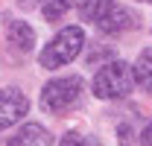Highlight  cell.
Returning <instances> with one entry per match:
<instances>
[{"instance_id": "6da1fadb", "label": "cell", "mask_w": 152, "mask_h": 146, "mask_svg": "<svg viewBox=\"0 0 152 146\" xmlns=\"http://www.w3.org/2000/svg\"><path fill=\"white\" fill-rule=\"evenodd\" d=\"M134 76L126 61H108L94 76V96L96 99H123L132 93Z\"/></svg>"}, {"instance_id": "7a4b0ae2", "label": "cell", "mask_w": 152, "mask_h": 146, "mask_svg": "<svg viewBox=\"0 0 152 146\" xmlns=\"http://www.w3.org/2000/svg\"><path fill=\"white\" fill-rule=\"evenodd\" d=\"M82 44H85V32H82V26H64V29H61V32L41 50L38 61H41V67H47V70L61 67V64H70L76 55H79Z\"/></svg>"}, {"instance_id": "3957f363", "label": "cell", "mask_w": 152, "mask_h": 146, "mask_svg": "<svg viewBox=\"0 0 152 146\" xmlns=\"http://www.w3.org/2000/svg\"><path fill=\"white\" fill-rule=\"evenodd\" d=\"M82 88H85V85H82L79 76L53 79V82H47L44 91H41V108L50 111V114H64V111H70L76 102H79Z\"/></svg>"}, {"instance_id": "277c9868", "label": "cell", "mask_w": 152, "mask_h": 146, "mask_svg": "<svg viewBox=\"0 0 152 146\" xmlns=\"http://www.w3.org/2000/svg\"><path fill=\"white\" fill-rule=\"evenodd\" d=\"M26 111H29V99H26L18 88L0 91V131L9 128V126H15Z\"/></svg>"}, {"instance_id": "5b68a950", "label": "cell", "mask_w": 152, "mask_h": 146, "mask_svg": "<svg viewBox=\"0 0 152 146\" xmlns=\"http://www.w3.org/2000/svg\"><path fill=\"white\" fill-rule=\"evenodd\" d=\"M137 15H134L132 9H126V6H111L102 18L96 20V26H99V32H105V35H120V32H129L137 26Z\"/></svg>"}, {"instance_id": "8992f818", "label": "cell", "mask_w": 152, "mask_h": 146, "mask_svg": "<svg viewBox=\"0 0 152 146\" xmlns=\"http://www.w3.org/2000/svg\"><path fill=\"white\" fill-rule=\"evenodd\" d=\"M50 143H53V137H50V131L44 126L26 123V126H20L15 131V137H9L6 146H50Z\"/></svg>"}, {"instance_id": "52a82bcc", "label": "cell", "mask_w": 152, "mask_h": 146, "mask_svg": "<svg viewBox=\"0 0 152 146\" xmlns=\"http://www.w3.org/2000/svg\"><path fill=\"white\" fill-rule=\"evenodd\" d=\"M6 38H9L12 47H18L20 53H29L32 44H35V32H32V26H29L26 20H9V26H6Z\"/></svg>"}, {"instance_id": "ba28073f", "label": "cell", "mask_w": 152, "mask_h": 146, "mask_svg": "<svg viewBox=\"0 0 152 146\" xmlns=\"http://www.w3.org/2000/svg\"><path fill=\"white\" fill-rule=\"evenodd\" d=\"M132 76L143 91H152V50H143L137 55V61L132 67Z\"/></svg>"}, {"instance_id": "9c48e42d", "label": "cell", "mask_w": 152, "mask_h": 146, "mask_svg": "<svg viewBox=\"0 0 152 146\" xmlns=\"http://www.w3.org/2000/svg\"><path fill=\"white\" fill-rule=\"evenodd\" d=\"M111 6H114V0H82V3H79V15H82V20L96 23Z\"/></svg>"}, {"instance_id": "30bf717a", "label": "cell", "mask_w": 152, "mask_h": 146, "mask_svg": "<svg viewBox=\"0 0 152 146\" xmlns=\"http://www.w3.org/2000/svg\"><path fill=\"white\" fill-rule=\"evenodd\" d=\"M70 9H73V0H44V3H41V15H44L47 20L64 18Z\"/></svg>"}, {"instance_id": "8fae6325", "label": "cell", "mask_w": 152, "mask_h": 146, "mask_svg": "<svg viewBox=\"0 0 152 146\" xmlns=\"http://www.w3.org/2000/svg\"><path fill=\"white\" fill-rule=\"evenodd\" d=\"M111 55H114L111 47H96L94 53L88 55V61H91V64H96V61H102V58H111Z\"/></svg>"}, {"instance_id": "7c38bea8", "label": "cell", "mask_w": 152, "mask_h": 146, "mask_svg": "<svg viewBox=\"0 0 152 146\" xmlns=\"http://www.w3.org/2000/svg\"><path fill=\"white\" fill-rule=\"evenodd\" d=\"M58 146H88V143H85V137H79V134L70 131V134H64V137H61V143H58Z\"/></svg>"}, {"instance_id": "4fadbf2b", "label": "cell", "mask_w": 152, "mask_h": 146, "mask_svg": "<svg viewBox=\"0 0 152 146\" xmlns=\"http://www.w3.org/2000/svg\"><path fill=\"white\" fill-rule=\"evenodd\" d=\"M117 134H120V146H132V128L129 126H120Z\"/></svg>"}, {"instance_id": "5bb4252c", "label": "cell", "mask_w": 152, "mask_h": 146, "mask_svg": "<svg viewBox=\"0 0 152 146\" xmlns=\"http://www.w3.org/2000/svg\"><path fill=\"white\" fill-rule=\"evenodd\" d=\"M140 143H143V146H152V120L143 126V131H140Z\"/></svg>"}, {"instance_id": "9a60e30c", "label": "cell", "mask_w": 152, "mask_h": 146, "mask_svg": "<svg viewBox=\"0 0 152 146\" xmlns=\"http://www.w3.org/2000/svg\"><path fill=\"white\" fill-rule=\"evenodd\" d=\"M38 0H18V6H23V9H32Z\"/></svg>"}, {"instance_id": "2e32d148", "label": "cell", "mask_w": 152, "mask_h": 146, "mask_svg": "<svg viewBox=\"0 0 152 146\" xmlns=\"http://www.w3.org/2000/svg\"><path fill=\"white\" fill-rule=\"evenodd\" d=\"M143 3H152V0H143Z\"/></svg>"}]
</instances>
